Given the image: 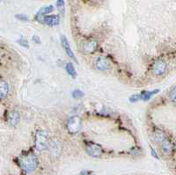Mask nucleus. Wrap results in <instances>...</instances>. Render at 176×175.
<instances>
[{
	"mask_svg": "<svg viewBox=\"0 0 176 175\" xmlns=\"http://www.w3.org/2000/svg\"><path fill=\"white\" fill-rule=\"evenodd\" d=\"M19 165L25 173L32 174L36 170L38 166L37 157L32 152H27L25 154H22L19 157Z\"/></svg>",
	"mask_w": 176,
	"mask_h": 175,
	"instance_id": "nucleus-1",
	"label": "nucleus"
},
{
	"mask_svg": "<svg viewBox=\"0 0 176 175\" xmlns=\"http://www.w3.org/2000/svg\"><path fill=\"white\" fill-rule=\"evenodd\" d=\"M49 136L45 131L39 130L35 134V147L38 150H44L48 147Z\"/></svg>",
	"mask_w": 176,
	"mask_h": 175,
	"instance_id": "nucleus-2",
	"label": "nucleus"
},
{
	"mask_svg": "<svg viewBox=\"0 0 176 175\" xmlns=\"http://www.w3.org/2000/svg\"><path fill=\"white\" fill-rule=\"evenodd\" d=\"M81 119L77 115L71 116L67 122V129L70 134L79 133L81 129Z\"/></svg>",
	"mask_w": 176,
	"mask_h": 175,
	"instance_id": "nucleus-3",
	"label": "nucleus"
},
{
	"mask_svg": "<svg viewBox=\"0 0 176 175\" xmlns=\"http://www.w3.org/2000/svg\"><path fill=\"white\" fill-rule=\"evenodd\" d=\"M86 151L90 156L94 158H99L102 154V147L94 143H89L86 145Z\"/></svg>",
	"mask_w": 176,
	"mask_h": 175,
	"instance_id": "nucleus-4",
	"label": "nucleus"
},
{
	"mask_svg": "<svg viewBox=\"0 0 176 175\" xmlns=\"http://www.w3.org/2000/svg\"><path fill=\"white\" fill-rule=\"evenodd\" d=\"M166 64L165 61L163 60H158L154 64H153V67H152V71L155 75L157 76H160V75H162L163 73L166 71Z\"/></svg>",
	"mask_w": 176,
	"mask_h": 175,
	"instance_id": "nucleus-5",
	"label": "nucleus"
},
{
	"mask_svg": "<svg viewBox=\"0 0 176 175\" xmlns=\"http://www.w3.org/2000/svg\"><path fill=\"white\" fill-rule=\"evenodd\" d=\"M96 66L100 70H107L110 67L109 59L104 56H100L96 60Z\"/></svg>",
	"mask_w": 176,
	"mask_h": 175,
	"instance_id": "nucleus-6",
	"label": "nucleus"
},
{
	"mask_svg": "<svg viewBox=\"0 0 176 175\" xmlns=\"http://www.w3.org/2000/svg\"><path fill=\"white\" fill-rule=\"evenodd\" d=\"M61 42H62V45H63V47H64V49L66 54H67L70 58H72L75 62H77L76 56H75L74 53L72 52V50H71V49H70V43H69V41H68L67 38H66L64 35H61Z\"/></svg>",
	"mask_w": 176,
	"mask_h": 175,
	"instance_id": "nucleus-7",
	"label": "nucleus"
},
{
	"mask_svg": "<svg viewBox=\"0 0 176 175\" xmlns=\"http://www.w3.org/2000/svg\"><path fill=\"white\" fill-rule=\"evenodd\" d=\"M161 147H162V150L164 151V153L166 155H171L172 152L174 151V144L171 142V140H169L167 138H165L163 140Z\"/></svg>",
	"mask_w": 176,
	"mask_h": 175,
	"instance_id": "nucleus-8",
	"label": "nucleus"
},
{
	"mask_svg": "<svg viewBox=\"0 0 176 175\" xmlns=\"http://www.w3.org/2000/svg\"><path fill=\"white\" fill-rule=\"evenodd\" d=\"M43 21L48 26L53 27V26H56L59 24L60 19H59V16L57 15H49V16H45L43 18Z\"/></svg>",
	"mask_w": 176,
	"mask_h": 175,
	"instance_id": "nucleus-9",
	"label": "nucleus"
},
{
	"mask_svg": "<svg viewBox=\"0 0 176 175\" xmlns=\"http://www.w3.org/2000/svg\"><path fill=\"white\" fill-rule=\"evenodd\" d=\"M96 48H97V42L95 40H87L83 44V49H84L85 52H86V53L94 52Z\"/></svg>",
	"mask_w": 176,
	"mask_h": 175,
	"instance_id": "nucleus-10",
	"label": "nucleus"
},
{
	"mask_svg": "<svg viewBox=\"0 0 176 175\" xmlns=\"http://www.w3.org/2000/svg\"><path fill=\"white\" fill-rule=\"evenodd\" d=\"M8 122L11 126H16L20 120V115L18 112H11L8 114Z\"/></svg>",
	"mask_w": 176,
	"mask_h": 175,
	"instance_id": "nucleus-11",
	"label": "nucleus"
},
{
	"mask_svg": "<svg viewBox=\"0 0 176 175\" xmlns=\"http://www.w3.org/2000/svg\"><path fill=\"white\" fill-rule=\"evenodd\" d=\"M9 93V85L5 81H0V99L6 98Z\"/></svg>",
	"mask_w": 176,
	"mask_h": 175,
	"instance_id": "nucleus-12",
	"label": "nucleus"
},
{
	"mask_svg": "<svg viewBox=\"0 0 176 175\" xmlns=\"http://www.w3.org/2000/svg\"><path fill=\"white\" fill-rule=\"evenodd\" d=\"M53 10H54V7H53L52 5H49V6L42 7L41 9H40V11L37 13L36 16H35V19H36L38 21H40V18H41V17L46 15V14L50 13Z\"/></svg>",
	"mask_w": 176,
	"mask_h": 175,
	"instance_id": "nucleus-13",
	"label": "nucleus"
},
{
	"mask_svg": "<svg viewBox=\"0 0 176 175\" xmlns=\"http://www.w3.org/2000/svg\"><path fill=\"white\" fill-rule=\"evenodd\" d=\"M160 92V90H153L151 92H143L140 95V99H144V100H149L150 99H151V97L153 95L157 94Z\"/></svg>",
	"mask_w": 176,
	"mask_h": 175,
	"instance_id": "nucleus-14",
	"label": "nucleus"
},
{
	"mask_svg": "<svg viewBox=\"0 0 176 175\" xmlns=\"http://www.w3.org/2000/svg\"><path fill=\"white\" fill-rule=\"evenodd\" d=\"M65 70H66V71H67V73L69 75H70L72 78H76L77 71H76L75 68H74L73 64L71 63H68L67 64L65 65Z\"/></svg>",
	"mask_w": 176,
	"mask_h": 175,
	"instance_id": "nucleus-15",
	"label": "nucleus"
},
{
	"mask_svg": "<svg viewBox=\"0 0 176 175\" xmlns=\"http://www.w3.org/2000/svg\"><path fill=\"white\" fill-rule=\"evenodd\" d=\"M56 6H57V10L59 11V13L61 14H64V0H57L56 2Z\"/></svg>",
	"mask_w": 176,
	"mask_h": 175,
	"instance_id": "nucleus-16",
	"label": "nucleus"
},
{
	"mask_svg": "<svg viewBox=\"0 0 176 175\" xmlns=\"http://www.w3.org/2000/svg\"><path fill=\"white\" fill-rule=\"evenodd\" d=\"M154 137L157 141H160L162 142L163 140L166 138V135L164 134V132H162L161 130H157L154 134Z\"/></svg>",
	"mask_w": 176,
	"mask_h": 175,
	"instance_id": "nucleus-17",
	"label": "nucleus"
},
{
	"mask_svg": "<svg viewBox=\"0 0 176 175\" xmlns=\"http://www.w3.org/2000/svg\"><path fill=\"white\" fill-rule=\"evenodd\" d=\"M84 93L80 91V90H75V91H73L72 92V97L74 98V99H81L84 97Z\"/></svg>",
	"mask_w": 176,
	"mask_h": 175,
	"instance_id": "nucleus-18",
	"label": "nucleus"
},
{
	"mask_svg": "<svg viewBox=\"0 0 176 175\" xmlns=\"http://www.w3.org/2000/svg\"><path fill=\"white\" fill-rule=\"evenodd\" d=\"M18 43H19L21 46H23V47H25V48H29V45H28L27 40H26L25 38H23V37H21V38H19V39L18 40Z\"/></svg>",
	"mask_w": 176,
	"mask_h": 175,
	"instance_id": "nucleus-19",
	"label": "nucleus"
},
{
	"mask_svg": "<svg viewBox=\"0 0 176 175\" xmlns=\"http://www.w3.org/2000/svg\"><path fill=\"white\" fill-rule=\"evenodd\" d=\"M140 99V95L139 94H134L132 95L130 98V102H136Z\"/></svg>",
	"mask_w": 176,
	"mask_h": 175,
	"instance_id": "nucleus-20",
	"label": "nucleus"
},
{
	"mask_svg": "<svg viewBox=\"0 0 176 175\" xmlns=\"http://www.w3.org/2000/svg\"><path fill=\"white\" fill-rule=\"evenodd\" d=\"M16 18L19 20H22V21H27L28 20L27 16L24 15V14H18V15H16Z\"/></svg>",
	"mask_w": 176,
	"mask_h": 175,
	"instance_id": "nucleus-21",
	"label": "nucleus"
},
{
	"mask_svg": "<svg viewBox=\"0 0 176 175\" xmlns=\"http://www.w3.org/2000/svg\"><path fill=\"white\" fill-rule=\"evenodd\" d=\"M170 99L173 102H175V87H174L173 90L170 93Z\"/></svg>",
	"mask_w": 176,
	"mask_h": 175,
	"instance_id": "nucleus-22",
	"label": "nucleus"
},
{
	"mask_svg": "<svg viewBox=\"0 0 176 175\" xmlns=\"http://www.w3.org/2000/svg\"><path fill=\"white\" fill-rule=\"evenodd\" d=\"M151 155L155 158V159H159V156H158V153L155 151V150L153 148H151Z\"/></svg>",
	"mask_w": 176,
	"mask_h": 175,
	"instance_id": "nucleus-23",
	"label": "nucleus"
},
{
	"mask_svg": "<svg viewBox=\"0 0 176 175\" xmlns=\"http://www.w3.org/2000/svg\"><path fill=\"white\" fill-rule=\"evenodd\" d=\"M33 40H34V42H36V41H37L38 43H40V42H41V40H40L39 37H38L37 35H34V36H33Z\"/></svg>",
	"mask_w": 176,
	"mask_h": 175,
	"instance_id": "nucleus-24",
	"label": "nucleus"
},
{
	"mask_svg": "<svg viewBox=\"0 0 176 175\" xmlns=\"http://www.w3.org/2000/svg\"><path fill=\"white\" fill-rule=\"evenodd\" d=\"M91 174V172H85V171H83V172H81V174H80V175H89Z\"/></svg>",
	"mask_w": 176,
	"mask_h": 175,
	"instance_id": "nucleus-25",
	"label": "nucleus"
},
{
	"mask_svg": "<svg viewBox=\"0 0 176 175\" xmlns=\"http://www.w3.org/2000/svg\"><path fill=\"white\" fill-rule=\"evenodd\" d=\"M0 2H1V0H0Z\"/></svg>",
	"mask_w": 176,
	"mask_h": 175,
	"instance_id": "nucleus-26",
	"label": "nucleus"
}]
</instances>
